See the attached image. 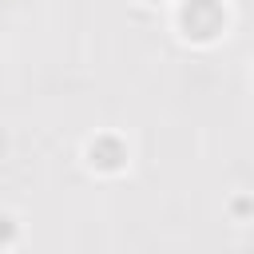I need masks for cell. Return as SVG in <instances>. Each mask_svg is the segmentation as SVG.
Returning <instances> with one entry per match:
<instances>
[{"label": "cell", "instance_id": "6da1fadb", "mask_svg": "<svg viewBox=\"0 0 254 254\" xmlns=\"http://www.w3.org/2000/svg\"><path fill=\"white\" fill-rule=\"evenodd\" d=\"M183 16H194V32H190V36H198V40L218 36L222 24H226V12H222L214 0H190V4L183 8Z\"/></svg>", "mask_w": 254, "mask_h": 254}]
</instances>
